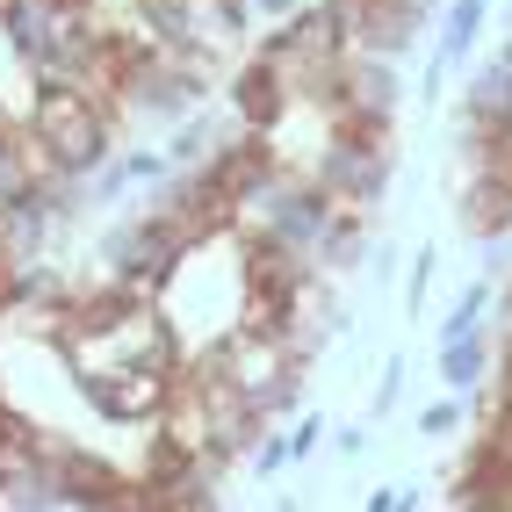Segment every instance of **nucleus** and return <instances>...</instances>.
I'll return each instance as SVG.
<instances>
[{
	"instance_id": "obj_2",
	"label": "nucleus",
	"mask_w": 512,
	"mask_h": 512,
	"mask_svg": "<svg viewBox=\"0 0 512 512\" xmlns=\"http://www.w3.org/2000/svg\"><path fill=\"white\" fill-rule=\"evenodd\" d=\"M195 354H202L238 397L253 404V419H260V426H282L296 404H303V383H311V361H296L282 332L231 325V332H217V339H202Z\"/></svg>"
},
{
	"instance_id": "obj_3",
	"label": "nucleus",
	"mask_w": 512,
	"mask_h": 512,
	"mask_svg": "<svg viewBox=\"0 0 512 512\" xmlns=\"http://www.w3.org/2000/svg\"><path fill=\"white\" fill-rule=\"evenodd\" d=\"M303 181H311V188L332 202V210H347V217H368L375 202L390 195V145L332 130V138L318 145V159L303 166Z\"/></svg>"
},
{
	"instance_id": "obj_14",
	"label": "nucleus",
	"mask_w": 512,
	"mask_h": 512,
	"mask_svg": "<svg viewBox=\"0 0 512 512\" xmlns=\"http://www.w3.org/2000/svg\"><path fill=\"white\" fill-rule=\"evenodd\" d=\"M462 419H469V397H433V404H419V440H455L462 433Z\"/></svg>"
},
{
	"instance_id": "obj_15",
	"label": "nucleus",
	"mask_w": 512,
	"mask_h": 512,
	"mask_svg": "<svg viewBox=\"0 0 512 512\" xmlns=\"http://www.w3.org/2000/svg\"><path fill=\"white\" fill-rule=\"evenodd\" d=\"M404 383H412V361L390 354V361H383V383H375V404H368V426H375V419H390L397 404H404Z\"/></svg>"
},
{
	"instance_id": "obj_21",
	"label": "nucleus",
	"mask_w": 512,
	"mask_h": 512,
	"mask_svg": "<svg viewBox=\"0 0 512 512\" xmlns=\"http://www.w3.org/2000/svg\"><path fill=\"white\" fill-rule=\"evenodd\" d=\"M332 448H339V455H347V462H354V455L368 448V426H339V433H332Z\"/></svg>"
},
{
	"instance_id": "obj_16",
	"label": "nucleus",
	"mask_w": 512,
	"mask_h": 512,
	"mask_svg": "<svg viewBox=\"0 0 512 512\" xmlns=\"http://www.w3.org/2000/svg\"><path fill=\"white\" fill-rule=\"evenodd\" d=\"M246 462H253L260 476H282V469H296V462H289V433H282V426H267V433L253 440V455H246Z\"/></svg>"
},
{
	"instance_id": "obj_24",
	"label": "nucleus",
	"mask_w": 512,
	"mask_h": 512,
	"mask_svg": "<svg viewBox=\"0 0 512 512\" xmlns=\"http://www.w3.org/2000/svg\"><path fill=\"white\" fill-rule=\"evenodd\" d=\"M491 58H498V65H505V73H512V37H505V44H498V51H491Z\"/></svg>"
},
{
	"instance_id": "obj_23",
	"label": "nucleus",
	"mask_w": 512,
	"mask_h": 512,
	"mask_svg": "<svg viewBox=\"0 0 512 512\" xmlns=\"http://www.w3.org/2000/svg\"><path fill=\"white\" fill-rule=\"evenodd\" d=\"M498 347H512V289L498 296Z\"/></svg>"
},
{
	"instance_id": "obj_12",
	"label": "nucleus",
	"mask_w": 512,
	"mask_h": 512,
	"mask_svg": "<svg viewBox=\"0 0 512 512\" xmlns=\"http://www.w3.org/2000/svg\"><path fill=\"white\" fill-rule=\"evenodd\" d=\"M484 15H491V0H448L440 8V37H433V58L448 65H469V51H476V37H484Z\"/></svg>"
},
{
	"instance_id": "obj_13",
	"label": "nucleus",
	"mask_w": 512,
	"mask_h": 512,
	"mask_svg": "<svg viewBox=\"0 0 512 512\" xmlns=\"http://www.w3.org/2000/svg\"><path fill=\"white\" fill-rule=\"evenodd\" d=\"M484 303H491V275H476L462 296H455V311L433 325V347H455V339H469V332H484Z\"/></svg>"
},
{
	"instance_id": "obj_8",
	"label": "nucleus",
	"mask_w": 512,
	"mask_h": 512,
	"mask_svg": "<svg viewBox=\"0 0 512 512\" xmlns=\"http://www.w3.org/2000/svg\"><path fill=\"white\" fill-rule=\"evenodd\" d=\"M462 231L498 246L512 231V166H491V174H469L462 181Z\"/></svg>"
},
{
	"instance_id": "obj_1",
	"label": "nucleus",
	"mask_w": 512,
	"mask_h": 512,
	"mask_svg": "<svg viewBox=\"0 0 512 512\" xmlns=\"http://www.w3.org/2000/svg\"><path fill=\"white\" fill-rule=\"evenodd\" d=\"M22 130L44 145V159L58 174H73V181H94L101 166L123 152V123L109 109H94V101L80 87H65V80H29Z\"/></svg>"
},
{
	"instance_id": "obj_6",
	"label": "nucleus",
	"mask_w": 512,
	"mask_h": 512,
	"mask_svg": "<svg viewBox=\"0 0 512 512\" xmlns=\"http://www.w3.org/2000/svg\"><path fill=\"white\" fill-rule=\"evenodd\" d=\"M224 94H231V123H238V130H260V138H275V130L289 123V109H296V94H289L275 73H267L260 58L238 65Z\"/></svg>"
},
{
	"instance_id": "obj_19",
	"label": "nucleus",
	"mask_w": 512,
	"mask_h": 512,
	"mask_svg": "<svg viewBox=\"0 0 512 512\" xmlns=\"http://www.w3.org/2000/svg\"><path fill=\"white\" fill-rule=\"evenodd\" d=\"M296 8H311V0H246V15H253V22H267V29H282Z\"/></svg>"
},
{
	"instance_id": "obj_4",
	"label": "nucleus",
	"mask_w": 512,
	"mask_h": 512,
	"mask_svg": "<svg viewBox=\"0 0 512 512\" xmlns=\"http://www.w3.org/2000/svg\"><path fill=\"white\" fill-rule=\"evenodd\" d=\"M397 101H404L397 58H368V51H354V58H347V80H339V101H332V116H325V123H332V130H347V138L390 145Z\"/></svg>"
},
{
	"instance_id": "obj_11",
	"label": "nucleus",
	"mask_w": 512,
	"mask_h": 512,
	"mask_svg": "<svg viewBox=\"0 0 512 512\" xmlns=\"http://www.w3.org/2000/svg\"><path fill=\"white\" fill-rule=\"evenodd\" d=\"M238 123H224V116H210V109H195V116H181L174 130H166V166H174V174H195V166H210L217 159V145L231 138Z\"/></svg>"
},
{
	"instance_id": "obj_20",
	"label": "nucleus",
	"mask_w": 512,
	"mask_h": 512,
	"mask_svg": "<svg viewBox=\"0 0 512 512\" xmlns=\"http://www.w3.org/2000/svg\"><path fill=\"white\" fill-rule=\"evenodd\" d=\"M455 512H512L498 491H455Z\"/></svg>"
},
{
	"instance_id": "obj_18",
	"label": "nucleus",
	"mask_w": 512,
	"mask_h": 512,
	"mask_svg": "<svg viewBox=\"0 0 512 512\" xmlns=\"http://www.w3.org/2000/svg\"><path fill=\"white\" fill-rule=\"evenodd\" d=\"M282 433H289V462H311V455L325 448V419H318V412H303V419L282 426Z\"/></svg>"
},
{
	"instance_id": "obj_9",
	"label": "nucleus",
	"mask_w": 512,
	"mask_h": 512,
	"mask_svg": "<svg viewBox=\"0 0 512 512\" xmlns=\"http://www.w3.org/2000/svg\"><path fill=\"white\" fill-rule=\"evenodd\" d=\"M462 130H512V73L498 58L469 65V87H462Z\"/></svg>"
},
{
	"instance_id": "obj_5",
	"label": "nucleus",
	"mask_w": 512,
	"mask_h": 512,
	"mask_svg": "<svg viewBox=\"0 0 512 512\" xmlns=\"http://www.w3.org/2000/svg\"><path fill=\"white\" fill-rule=\"evenodd\" d=\"M80 397L101 426H159L166 397H174V368H116L101 383H80Z\"/></svg>"
},
{
	"instance_id": "obj_17",
	"label": "nucleus",
	"mask_w": 512,
	"mask_h": 512,
	"mask_svg": "<svg viewBox=\"0 0 512 512\" xmlns=\"http://www.w3.org/2000/svg\"><path fill=\"white\" fill-rule=\"evenodd\" d=\"M433 275H440V253H433V246H426V253H412V275H404V311H412V318H419V303H426Z\"/></svg>"
},
{
	"instance_id": "obj_10",
	"label": "nucleus",
	"mask_w": 512,
	"mask_h": 512,
	"mask_svg": "<svg viewBox=\"0 0 512 512\" xmlns=\"http://www.w3.org/2000/svg\"><path fill=\"white\" fill-rule=\"evenodd\" d=\"M491 361H498V339L491 332H469V339H455V347H433V375H440V390H448V397H476L491 383Z\"/></svg>"
},
{
	"instance_id": "obj_7",
	"label": "nucleus",
	"mask_w": 512,
	"mask_h": 512,
	"mask_svg": "<svg viewBox=\"0 0 512 512\" xmlns=\"http://www.w3.org/2000/svg\"><path fill=\"white\" fill-rule=\"evenodd\" d=\"M51 476H58V505H65V512H101V505H109V498L130 484V469L101 462V455H87V448H73Z\"/></svg>"
},
{
	"instance_id": "obj_22",
	"label": "nucleus",
	"mask_w": 512,
	"mask_h": 512,
	"mask_svg": "<svg viewBox=\"0 0 512 512\" xmlns=\"http://www.w3.org/2000/svg\"><path fill=\"white\" fill-rule=\"evenodd\" d=\"M361 512H404V491H390V484H383V491H368Z\"/></svg>"
}]
</instances>
